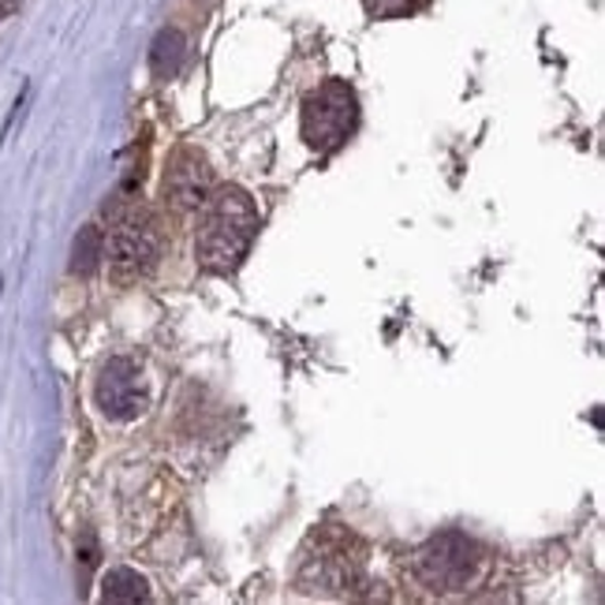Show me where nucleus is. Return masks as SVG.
Segmentation results:
<instances>
[{
	"mask_svg": "<svg viewBox=\"0 0 605 605\" xmlns=\"http://www.w3.org/2000/svg\"><path fill=\"white\" fill-rule=\"evenodd\" d=\"M98 408L117 423H128V419H138L146 411V392H143V371H138L131 359H109L101 366L98 378Z\"/></svg>",
	"mask_w": 605,
	"mask_h": 605,
	"instance_id": "obj_5",
	"label": "nucleus"
},
{
	"mask_svg": "<svg viewBox=\"0 0 605 605\" xmlns=\"http://www.w3.org/2000/svg\"><path fill=\"white\" fill-rule=\"evenodd\" d=\"M359 124L355 90L340 78L322 83L311 98L303 101V143L318 154H332Z\"/></svg>",
	"mask_w": 605,
	"mask_h": 605,
	"instance_id": "obj_3",
	"label": "nucleus"
},
{
	"mask_svg": "<svg viewBox=\"0 0 605 605\" xmlns=\"http://www.w3.org/2000/svg\"><path fill=\"white\" fill-rule=\"evenodd\" d=\"M482 565H486V554L479 549V542L456 531L437 534L415 554V576L429 591H468L482 576Z\"/></svg>",
	"mask_w": 605,
	"mask_h": 605,
	"instance_id": "obj_2",
	"label": "nucleus"
},
{
	"mask_svg": "<svg viewBox=\"0 0 605 605\" xmlns=\"http://www.w3.org/2000/svg\"><path fill=\"white\" fill-rule=\"evenodd\" d=\"M254 235H258V209L247 191H209V198L202 202V225L195 240L198 266L209 274H232L247 258Z\"/></svg>",
	"mask_w": 605,
	"mask_h": 605,
	"instance_id": "obj_1",
	"label": "nucleus"
},
{
	"mask_svg": "<svg viewBox=\"0 0 605 605\" xmlns=\"http://www.w3.org/2000/svg\"><path fill=\"white\" fill-rule=\"evenodd\" d=\"M161 258V225L146 206H131L112 221L109 266L117 280L146 277Z\"/></svg>",
	"mask_w": 605,
	"mask_h": 605,
	"instance_id": "obj_4",
	"label": "nucleus"
},
{
	"mask_svg": "<svg viewBox=\"0 0 605 605\" xmlns=\"http://www.w3.org/2000/svg\"><path fill=\"white\" fill-rule=\"evenodd\" d=\"M303 568H314L311 580L318 586H344L352 583L355 568H359V557H344V549H318V557H306Z\"/></svg>",
	"mask_w": 605,
	"mask_h": 605,
	"instance_id": "obj_7",
	"label": "nucleus"
},
{
	"mask_svg": "<svg viewBox=\"0 0 605 605\" xmlns=\"http://www.w3.org/2000/svg\"><path fill=\"white\" fill-rule=\"evenodd\" d=\"M363 4H366V12L378 15V20H397V15L415 12L423 0H363Z\"/></svg>",
	"mask_w": 605,
	"mask_h": 605,
	"instance_id": "obj_11",
	"label": "nucleus"
},
{
	"mask_svg": "<svg viewBox=\"0 0 605 605\" xmlns=\"http://www.w3.org/2000/svg\"><path fill=\"white\" fill-rule=\"evenodd\" d=\"M183 57H187V41H183L180 31H161L150 46V68L157 78H172L183 68Z\"/></svg>",
	"mask_w": 605,
	"mask_h": 605,
	"instance_id": "obj_8",
	"label": "nucleus"
},
{
	"mask_svg": "<svg viewBox=\"0 0 605 605\" xmlns=\"http://www.w3.org/2000/svg\"><path fill=\"white\" fill-rule=\"evenodd\" d=\"M0 12H12V0H0Z\"/></svg>",
	"mask_w": 605,
	"mask_h": 605,
	"instance_id": "obj_12",
	"label": "nucleus"
},
{
	"mask_svg": "<svg viewBox=\"0 0 605 605\" xmlns=\"http://www.w3.org/2000/svg\"><path fill=\"white\" fill-rule=\"evenodd\" d=\"M101 602H150V583L131 568H112L101 580Z\"/></svg>",
	"mask_w": 605,
	"mask_h": 605,
	"instance_id": "obj_9",
	"label": "nucleus"
},
{
	"mask_svg": "<svg viewBox=\"0 0 605 605\" xmlns=\"http://www.w3.org/2000/svg\"><path fill=\"white\" fill-rule=\"evenodd\" d=\"M105 258V235L98 225H86L78 228L75 235V247H72V274L75 277H90L94 269L101 266Z\"/></svg>",
	"mask_w": 605,
	"mask_h": 605,
	"instance_id": "obj_10",
	"label": "nucleus"
},
{
	"mask_svg": "<svg viewBox=\"0 0 605 605\" xmlns=\"http://www.w3.org/2000/svg\"><path fill=\"white\" fill-rule=\"evenodd\" d=\"M214 191V172L198 150H180L165 172V198L177 214H195Z\"/></svg>",
	"mask_w": 605,
	"mask_h": 605,
	"instance_id": "obj_6",
	"label": "nucleus"
}]
</instances>
